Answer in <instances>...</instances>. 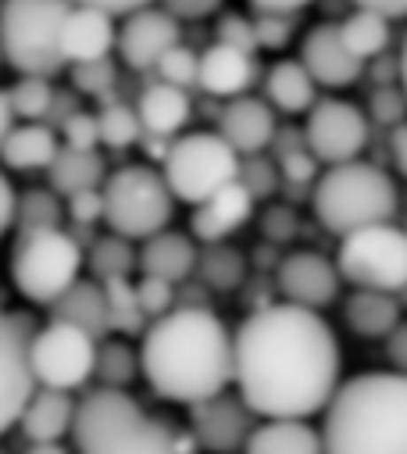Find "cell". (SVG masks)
I'll return each instance as SVG.
<instances>
[{
	"label": "cell",
	"mask_w": 407,
	"mask_h": 454,
	"mask_svg": "<svg viewBox=\"0 0 407 454\" xmlns=\"http://www.w3.org/2000/svg\"><path fill=\"white\" fill-rule=\"evenodd\" d=\"M75 454H193V433L147 411L129 390L96 387L79 401Z\"/></svg>",
	"instance_id": "obj_4"
},
{
	"label": "cell",
	"mask_w": 407,
	"mask_h": 454,
	"mask_svg": "<svg viewBox=\"0 0 407 454\" xmlns=\"http://www.w3.org/2000/svg\"><path fill=\"white\" fill-rule=\"evenodd\" d=\"M400 315H403L400 297L386 290H350V297L343 301L347 329L365 340H386L403 322Z\"/></svg>",
	"instance_id": "obj_27"
},
{
	"label": "cell",
	"mask_w": 407,
	"mask_h": 454,
	"mask_svg": "<svg viewBox=\"0 0 407 454\" xmlns=\"http://www.w3.org/2000/svg\"><path fill=\"white\" fill-rule=\"evenodd\" d=\"M161 8L172 12L179 22H196V19H208L222 8V0H161Z\"/></svg>",
	"instance_id": "obj_49"
},
{
	"label": "cell",
	"mask_w": 407,
	"mask_h": 454,
	"mask_svg": "<svg viewBox=\"0 0 407 454\" xmlns=\"http://www.w3.org/2000/svg\"><path fill=\"white\" fill-rule=\"evenodd\" d=\"M257 36L265 51H279L286 47L289 33H293V15H272V12H257Z\"/></svg>",
	"instance_id": "obj_47"
},
{
	"label": "cell",
	"mask_w": 407,
	"mask_h": 454,
	"mask_svg": "<svg viewBox=\"0 0 407 454\" xmlns=\"http://www.w3.org/2000/svg\"><path fill=\"white\" fill-rule=\"evenodd\" d=\"M154 72H157L161 82H172V86H179V90H189V86L200 82V54L179 43V47H172V51L161 58V65H157Z\"/></svg>",
	"instance_id": "obj_41"
},
{
	"label": "cell",
	"mask_w": 407,
	"mask_h": 454,
	"mask_svg": "<svg viewBox=\"0 0 407 454\" xmlns=\"http://www.w3.org/2000/svg\"><path fill=\"white\" fill-rule=\"evenodd\" d=\"M50 318L58 322H72L86 333H93L96 340L111 336V304H108V290L100 279H79L65 297H58L50 304Z\"/></svg>",
	"instance_id": "obj_25"
},
{
	"label": "cell",
	"mask_w": 407,
	"mask_h": 454,
	"mask_svg": "<svg viewBox=\"0 0 407 454\" xmlns=\"http://www.w3.org/2000/svg\"><path fill=\"white\" fill-rule=\"evenodd\" d=\"M65 215H68V204L58 190L50 186H33V190H22V200H19V218H15V237L22 233H47V230H65Z\"/></svg>",
	"instance_id": "obj_33"
},
{
	"label": "cell",
	"mask_w": 407,
	"mask_h": 454,
	"mask_svg": "<svg viewBox=\"0 0 407 454\" xmlns=\"http://www.w3.org/2000/svg\"><path fill=\"white\" fill-rule=\"evenodd\" d=\"M115 47H119L115 15L96 12V8H82V4L72 8L68 22H65V36H61V51H65L68 65L104 61V58H111Z\"/></svg>",
	"instance_id": "obj_21"
},
{
	"label": "cell",
	"mask_w": 407,
	"mask_h": 454,
	"mask_svg": "<svg viewBox=\"0 0 407 454\" xmlns=\"http://www.w3.org/2000/svg\"><path fill=\"white\" fill-rule=\"evenodd\" d=\"M240 183L257 197H272L279 186H282V172H279V161L275 158H265V154H250L243 158V168H240Z\"/></svg>",
	"instance_id": "obj_42"
},
{
	"label": "cell",
	"mask_w": 407,
	"mask_h": 454,
	"mask_svg": "<svg viewBox=\"0 0 407 454\" xmlns=\"http://www.w3.org/2000/svg\"><path fill=\"white\" fill-rule=\"evenodd\" d=\"M75 419H79V401L68 390L40 387L15 429L26 436V443H54L75 433Z\"/></svg>",
	"instance_id": "obj_22"
},
{
	"label": "cell",
	"mask_w": 407,
	"mask_h": 454,
	"mask_svg": "<svg viewBox=\"0 0 407 454\" xmlns=\"http://www.w3.org/2000/svg\"><path fill=\"white\" fill-rule=\"evenodd\" d=\"M19 200H22V190L4 176L0 179V225L12 233L15 230V218H19Z\"/></svg>",
	"instance_id": "obj_51"
},
{
	"label": "cell",
	"mask_w": 407,
	"mask_h": 454,
	"mask_svg": "<svg viewBox=\"0 0 407 454\" xmlns=\"http://www.w3.org/2000/svg\"><path fill=\"white\" fill-rule=\"evenodd\" d=\"M108 230L129 240H150L168 230L175 215V193L161 168L154 165H122L104 183Z\"/></svg>",
	"instance_id": "obj_8"
},
{
	"label": "cell",
	"mask_w": 407,
	"mask_h": 454,
	"mask_svg": "<svg viewBox=\"0 0 407 454\" xmlns=\"http://www.w3.org/2000/svg\"><path fill=\"white\" fill-rule=\"evenodd\" d=\"M261 230H265V237H268L272 244L293 240V237H296V215H293V207L272 204V207L265 211V218H261Z\"/></svg>",
	"instance_id": "obj_48"
},
{
	"label": "cell",
	"mask_w": 407,
	"mask_h": 454,
	"mask_svg": "<svg viewBox=\"0 0 407 454\" xmlns=\"http://www.w3.org/2000/svg\"><path fill=\"white\" fill-rule=\"evenodd\" d=\"M136 290H140V301H143L150 322H157V318H165L168 311L179 308V283H168V279H157V276H140Z\"/></svg>",
	"instance_id": "obj_43"
},
{
	"label": "cell",
	"mask_w": 407,
	"mask_h": 454,
	"mask_svg": "<svg viewBox=\"0 0 407 454\" xmlns=\"http://www.w3.org/2000/svg\"><path fill=\"white\" fill-rule=\"evenodd\" d=\"M61 147V133L47 122H22L0 137V154H4L8 172H47Z\"/></svg>",
	"instance_id": "obj_23"
},
{
	"label": "cell",
	"mask_w": 407,
	"mask_h": 454,
	"mask_svg": "<svg viewBox=\"0 0 407 454\" xmlns=\"http://www.w3.org/2000/svg\"><path fill=\"white\" fill-rule=\"evenodd\" d=\"M368 119L382 129H396L407 122V90L396 86H375L368 97Z\"/></svg>",
	"instance_id": "obj_39"
},
{
	"label": "cell",
	"mask_w": 407,
	"mask_h": 454,
	"mask_svg": "<svg viewBox=\"0 0 407 454\" xmlns=\"http://www.w3.org/2000/svg\"><path fill=\"white\" fill-rule=\"evenodd\" d=\"M196 262H200L196 240L186 233H175V230H165V233L143 240V247H140V276H157V279H168L179 286L196 272Z\"/></svg>",
	"instance_id": "obj_24"
},
{
	"label": "cell",
	"mask_w": 407,
	"mask_h": 454,
	"mask_svg": "<svg viewBox=\"0 0 407 454\" xmlns=\"http://www.w3.org/2000/svg\"><path fill=\"white\" fill-rule=\"evenodd\" d=\"M22 454H72V450L61 440H54V443H26Z\"/></svg>",
	"instance_id": "obj_56"
},
{
	"label": "cell",
	"mask_w": 407,
	"mask_h": 454,
	"mask_svg": "<svg viewBox=\"0 0 407 454\" xmlns=\"http://www.w3.org/2000/svg\"><path fill=\"white\" fill-rule=\"evenodd\" d=\"M340 286H343V272L336 258H326L319 251H293L275 265L279 297L300 308H315V311L329 308L340 297Z\"/></svg>",
	"instance_id": "obj_15"
},
{
	"label": "cell",
	"mask_w": 407,
	"mask_h": 454,
	"mask_svg": "<svg viewBox=\"0 0 407 454\" xmlns=\"http://www.w3.org/2000/svg\"><path fill=\"white\" fill-rule=\"evenodd\" d=\"M58 90L43 75H19L0 97V137L22 122H47Z\"/></svg>",
	"instance_id": "obj_30"
},
{
	"label": "cell",
	"mask_w": 407,
	"mask_h": 454,
	"mask_svg": "<svg viewBox=\"0 0 407 454\" xmlns=\"http://www.w3.org/2000/svg\"><path fill=\"white\" fill-rule=\"evenodd\" d=\"M400 86L407 90V36H403V51H400Z\"/></svg>",
	"instance_id": "obj_57"
},
{
	"label": "cell",
	"mask_w": 407,
	"mask_h": 454,
	"mask_svg": "<svg viewBox=\"0 0 407 454\" xmlns=\"http://www.w3.org/2000/svg\"><path fill=\"white\" fill-rule=\"evenodd\" d=\"M389 161L407 179V122L396 126V129H389Z\"/></svg>",
	"instance_id": "obj_53"
},
{
	"label": "cell",
	"mask_w": 407,
	"mask_h": 454,
	"mask_svg": "<svg viewBox=\"0 0 407 454\" xmlns=\"http://www.w3.org/2000/svg\"><path fill=\"white\" fill-rule=\"evenodd\" d=\"M96 355H100V340L72 322L50 318L40 325L36 344H33V362H36V380L40 387L50 390H82L96 376Z\"/></svg>",
	"instance_id": "obj_11"
},
{
	"label": "cell",
	"mask_w": 407,
	"mask_h": 454,
	"mask_svg": "<svg viewBox=\"0 0 407 454\" xmlns=\"http://www.w3.org/2000/svg\"><path fill=\"white\" fill-rule=\"evenodd\" d=\"M333 325L289 301L261 304L236 329V394L257 419H311L343 387Z\"/></svg>",
	"instance_id": "obj_1"
},
{
	"label": "cell",
	"mask_w": 407,
	"mask_h": 454,
	"mask_svg": "<svg viewBox=\"0 0 407 454\" xmlns=\"http://www.w3.org/2000/svg\"><path fill=\"white\" fill-rule=\"evenodd\" d=\"M215 43H229L236 51L257 54L261 51V36H257V22L247 15H222L219 19V40Z\"/></svg>",
	"instance_id": "obj_45"
},
{
	"label": "cell",
	"mask_w": 407,
	"mask_h": 454,
	"mask_svg": "<svg viewBox=\"0 0 407 454\" xmlns=\"http://www.w3.org/2000/svg\"><path fill=\"white\" fill-rule=\"evenodd\" d=\"M386 358H389V365H393L396 372L407 376V318L386 336Z\"/></svg>",
	"instance_id": "obj_52"
},
{
	"label": "cell",
	"mask_w": 407,
	"mask_h": 454,
	"mask_svg": "<svg viewBox=\"0 0 407 454\" xmlns=\"http://www.w3.org/2000/svg\"><path fill=\"white\" fill-rule=\"evenodd\" d=\"M254 204H257V197L243 183H233V186L219 190L215 197L200 200L193 207V215H189V237L196 244H226L233 233H240L243 225L250 222Z\"/></svg>",
	"instance_id": "obj_18"
},
{
	"label": "cell",
	"mask_w": 407,
	"mask_h": 454,
	"mask_svg": "<svg viewBox=\"0 0 407 454\" xmlns=\"http://www.w3.org/2000/svg\"><path fill=\"white\" fill-rule=\"evenodd\" d=\"M311 207L322 230L336 237H350L379 222H393L400 211L396 179L372 161H343L329 165L311 186Z\"/></svg>",
	"instance_id": "obj_5"
},
{
	"label": "cell",
	"mask_w": 407,
	"mask_h": 454,
	"mask_svg": "<svg viewBox=\"0 0 407 454\" xmlns=\"http://www.w3.org/2000/svg\"><path fill=\"white\" fill-rule=\"evenodd\" d=\"M354 8H368L382 19H407V0H354Z\"/></svg>",
	"instance_id": "obj_54"
},
{
	"label": "cell",
	"mask_w": 407,
	"mask_h": 454,
	"mask_svg": "<svg viewBox=\"0 0 407 454\" xmlns=\"http://www.w3.org/2000/svg\"><path fill=\"white\" fill-rule=\"evenodd\" d=\"M182 33H179V19L165 8H143L136 15H129L119 29V54L133 72H147L157 68L161 58L179 47Z\"/></svg>",
	"instance_id": "obj_17"
},
{
	"label": "cell",
	"mask_w": 407,
	"mask_h": 454,
	"mask_svg": "<svg viewBox=\"0 0 407 454\" xmlns=\"http://www.w3.org/2000/svg\"><path fill=\"white\" fill-rule=\"evenodd\" d=\"M265 100L282 111V115H308L319 104V82L300 58L296 61H275L265 75Z\"/></svg>",
	"instance_id": "obj_28"
},
{
	"label": "cell",
	"mask_w": 407,
	"mask_h": 454,
	"mask_svg": "<svg viewBox=\"0 0 407 454\" xmlns=\"http://www.w3.org/2000/svg\"><path fill=\"white\" fill-rule=\"evenodd\" d=\"M108 304H111V333L119 336H143L150 329V315L140 301V290L133 279H111L104 283Z\"/></svg>",
	"instance_id": "obj_37"
},
{
	"label": "cell",
	"mask_w": 407,
	"mask_h": 454,
	"mask_svg": "<svg viewBox=\"0 0 407 454\" xmlns=\"http://www.w3.org/2000/svg\"><path fill=\"white\" fill-rule=\"evenodd\" d=\"M108 161L100 151H75V147H61V154L54 158V165L47 168L50 190H58L65 200L86 190H104L108 183Z\"/></svg>",
	"instance_id": "obj_31"
},
{
	"label": "cell",
	"mask_w": 407,
	"mask_h": 454,
	"mask_svg": "<svg viewBox=\"0 0 407 454\" xmlns=\"http://www.w3.org/2000/svg\"><path fill=\"white\" fill-rule=\"evenodd\" d=\"M58 133H61V144L65 147H75V151H96V147H104V144H100V119H96V111H82L79 107Z\"/></svg>",
	"instance_id": "obj_44"
},
{
	"label": "cell",
	"mask_w": 407,
	"mask_h": 454,
	"mask_svg": "<svg viewBox=\"0 0 407 454\" xmlns=\"http://www.w3.org/2000/svg\"><path fill=\"white\" fill-rule=\"evenodd\" d=\"M136 111H140L143 129H147L150 137H168V140H175V137L186 129L189 115H193V104H189V93H186V90H179V86L157 79V82H150V86L140 93Z\"/></svg>",
	"instance_id": "obj_29"
},
{
	"label": "cell",
	"mask_w": 407,
	"mask_h": 454,
	"mask_svg": "<svg viewBox=\"0 0 407 454\" xmlns=\"http://www.w3.org/2000/svg\"><path fill=\"white\" fill-rule=\"evenodd\" d=\"M254 12H272V15H296L311 4V0H250Z\"/></svg>",
	"instance_id": "obj_55"
},
{
	"label": "cell",
	"mask_w": 407,
	"mask_h": 454,
	"mask_svg": "<svg viewBox=\"0 0 407 454\" xmlns=\"http://www.w3.org/2000/svg\"><path fill=\"white\" fill-rule=\"evenodd\" d=\"M72 0H4L0 8V47L19 75H58L68 61L61 51Z\"/></svg>",
	"instance_id": "obj_6"
},
{
	"label": "cell",
	"mask_w": 407,
	"mask_h": 454,
	"mask_svg": "<svg viewBox=\"0 0 407 454\" xmlns=\"http://www.w3.org/2000/svg\"><path fill=\"white\" fill-rule=\"evenodd\" d=\"M336 265L354 290L400 294L407 286V230L403 222H379L340 237Z\"/></svg>",
	"instance_id": "obj_10"
},
{
	"label": "cell",
	"mask_w": 407,
	"mask_h": 454,
	"mask_svg": "<svg viewBox=\"0 0 407 454\" xmlns=\"http://www.w3.org/2000/svg\"><path fill=\"white\" fill-rule=\"evenodd\" d=\"M136 240L129 237H119V233H104L96 237L86 251V269L93 279L100 283H111V279H129L136 269H140V251L133 247Z\"/></svg>",
	"instance_id": "obj_32"
},
{
	"label": "cell",
	"mask_w": 407,
	"mask_h": 454,
	"mask_svg": "<svg viewBox=\"0 0 407 454\" xmlns=\"http://www.w3.org/2000/svg\"><path fill=\"white\" fill-rule=\"evenodd\" d=\"M68 204V218L72 225H86V230H93L96 222L108 218V200H104V190H86V193H75L65 200Z\"/></svg>",
	"instance_id": "obj_46"
},
{
	"label": "cell",
	"mask_w": 407,
	"mask_h": 454,
	"mask_svg": "<svg viewBox=\"0 0 407 454\" xmlns=\"http://www.w3.org/2000/svg\"><path fill=\"white\" fill-rule=\"evenodd\" d=\"M340 33H343L347 47H350L365 65L375 61V58H382L386 47H389V40H393L389 19H382V15L368 12V8H354V12L340 22Z\"/></svg>",
	"instance_id": "obj_35"
},
{
	"label": "cell",
	"mask_w": 407,
	"mask_h": 454,
	"mask_svg": "<svg viewBox=\"0 0 407 454\" xmlns=\"http://www.w3.org/2000/svg\"><path fill=\"white\" fill-rule=\"evenodd\" d=\"M36 318L22 308H12L0 318V426L8 433L19 426L26 404L40 390L33 344H36Z\"/></svg>",
	"instance_id": "obj_12"
},
{
	"label": "cell",
	"mask_w": 407,
	"mask_h": 454,
	"mask_svg": "<svg viewBox=\"0 0 407 454\" xmlns=\"http://www.w3.org/2000/svg\"><path fill=\"white\" fill-rule=\"evenodd\" d=\"M300 61L308 65V72L315 75V82L326 86V90L354 86L365 75V68H368L347 47V40L340 33V22H322V26L303 33V40H300Z\"/></svg>",
	"instance_id": "obj_16"
},
{
	"label": "cell",
	"mask_w": 407,
	"mask_h": 454,
	"mask_svg": "<svg viewBox=\"0 0 407 454\" xmlns=\"http://www.w3.org/2000/svg\"><path fill=\"white\" fill-rule=\"evenodd\" d=\"M219 133L243 154H265L272 144H275V133H279V122H275V107L261 97H236V100H226L222 111H219Z\"/></svg>",
	"instance_id": "obj_19"
},
{
	"label": "cell",
	"mask_w": 407,
	"mask_h": 454,
	"mask_svg": "<svg viewBox=\"0 0 407 454\" xmlns=\"http://www.w3.org/2000/svg\"><path fill=\"white\" fill-rule=\"evenodd\" d=\"M303 137H308V147L315 151V158H319L322 165L357 161L361 151L368 147L372 119L365 115L357 104H350V100L322 97V100L308 111Z\"/></svg>",
	"instance_id": "obj_13"
},
{
	"label": "cell",
	"mask_w": 407,
	"mask_h": 454,
	"mask_svg": "<svg viewBox=\"0 0 407 454\" xmlns=\"http://www.w3.org/2000/svg\"><path fill=\"white\" fill-rule=\"evenodd\" d=\"M243 454H326L322 426L308 419H261Z\"/></svg>",
	"instance_id": "obj_26"
},
{
	"label": "cell",
	"mask_w": 407,
	"mask_h": 454,
	"mask_svg": "<svg viewBox=\"0 0 407 454\" xmlns=\"http://www.w3.org/2000/svg\"><path fill=\"white\" fill-rule=\"evenodd\" d=\"M257 82V58L247 51H236L229 43H211L200 54V90L219 100L247 97V90Z\"/></svg>",
	"instance_id": "obj_20"
},
{
	"label": "cell",
	"mask_w": 407,
	"mask_h": 454,
	"mask_svg": "<svg viewBox=\"0 0 407 454\" xmlns=\"http://www.w3.org/2000/svg\"><path fill=\"white\" fill-rule=\"evenodd\" d=\"M196 276L208 290L229 294L240 290L247 279V258L226 244H200V262H196Z\"/></svg>",
	"instance_id": "obj_34"
},
{
	"label": "cell",
	"mask_w": 407,
	"mask_h": 454,
	"mask_svg": "<svg viewBox=\"0 0 407 454\" xmlns=\"http://www.w3.org/2000/svg\"><path fill=\"white\" fill-rule=\"evenodd\" d=\"M257 429L254 408L240 394H215L208 401L189 404V433L208 454H243L247 440Z\"/></svg>",
	"instance_id": "obj_14"
},
{
	"label": "cell",
	"mask_w": 407,
	"mask_h": 454,
	"mask_svg": "<svg viewBox=\"0 0 407 454\" xmlns=\"http://www.w3.org/2000/svg\"><path fill=\"white\" fill-rule=\"evenodd\" d=\"M96 119H100V144L111 147V151H126V147L140 144L143 133H147L140 111L122 104V100H108L96 111Z\"/></svg>",
	"instance_id": "obj_38"
},
{
	"label": "cell",
	"mask_w": 407,
	"mask_h": 454,
	"mask_svg": "<svg viewBox=\"0 0 407 454\" xmlns=\"http://www.w3.org/2000/svg\"><path fill=\"white\" fill-rule=\"evenodd\" d=\"M140 358L147 387L189 408L236 383V333L211 308H175L150 322Z\"/></svg>",
	"instance_id": "obj_2"
},
{
	"label": "cell",
	"mask_w": 407,
	"mask_h": 454,
	"mask_svg": "<svg viewBox=\"0 0 407 454\" xmlns=\"http://www.w3.org/2000/svg\"><path fill=\"white\" fill-rule=\"evenodd\" d=\"M119 82V68L111 58L104 61H82V65H72V86L75 93H86V97H108Z\"/></svg>",
	"instance_id": "obj_40"
},
{
	"label": "cell",
	"mask_w": 407,
	"mask_h": 454,
	"mask_svg": "<svg viewBox=\"0 0 407 454\" xmlns=\"http://www.w3.org/2000/svg\"><path fill=\"white\" fill-rule=\"evenodd\" d=\"M82 265H86V247L68 230L15 237L12 283L29 304L50 308L82 279Z\"/></svg>",
	"instance_id": "obj_7"
},
{
	"label": "cell",
	"mask_w": 407,
	"mask_h": 454,
	"mask_svg": "<svg viewBox=\"0 0 407 454\" xmlns=\"http://www.w3.org/2000/svg\"><path fill=\"white\" fill-rule=\"evenodd\" d=\"M396 297H400V304H403V308H407V286H403V290H400V294H396Z\"/></svg>",
	"instance_id": "obj_58"
},
{
	"label": "cell",
	"mask_w": 407,
	"mask_h": 454,
	"mask_svg": "<svg viewBox=\"0 0 407 454\" xmlns=\"http://www.w3.org/2000/svg\"><path fill=\"white\" fill-rule=\"evenodd\" d=\"M136 376H143V358L140 351H133L126 340H100V355H96V387L108 390H129L136 383Z\"/></svg>",
	"instance_id": "obj_36"
},
{
	"label": "cell",
	"mask_w": 407,
	"mask_h": 454,
	"mask_svg": "<svg viewBox=\"0 0 407 454\" xmlns=\"http://www.w3.org/2000/svg\"><path fill=\"white\" fill-rule=\"evenodd\" d=\"M240 168H243V154L219 129L175 137L168 158L161 161V172H165L172 193L189 207H196L200 200H208L219 190L240 183Z\"/></svg>",
	"instance_id": "obj_9"
},
{
	"label": "cell",
	"mask_w": 407,
	"mask_h": 454,
	"mask_svg": "<svg viewBox=\"0 0 407 454\" xmlns=\"http://www.w3.org/2000/svg\"><path fill=\"white\" fill-rule=\"evenodd\" d=\"M72 4L108 12V15H115V19H129V15L143 12V8H154V0H72Z\"/></svg>",
	"instance_id": "obj_50"
},
{
	"label": "cell",
	"mask_w": 407,
	"mask_h": 454,
	"mask_svg": "<svg viewBox=\"0 0 407 454\" xmlns=\"http://www.w3.org/2000/svg\"><path fill=\"white\" fill-rule=\"evenodd\" d=\"M326 454H407V376L396 369L343 380L322 411Z\"/></svg>",
	"instance_id": "obj_3"
}]
</instances>
